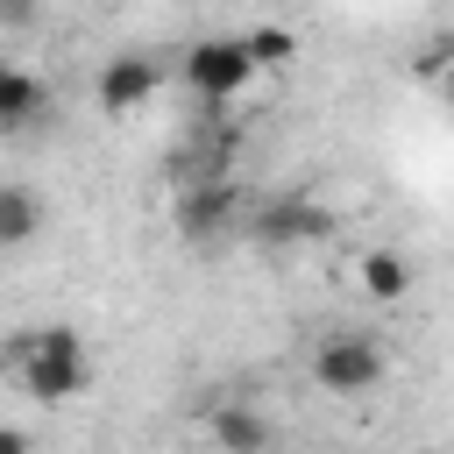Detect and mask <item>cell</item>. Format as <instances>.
<instances>
[{
	"label": "cell",
	"mask_w": 454,
	"mask_h": 454,
	"mask_svg": "<svg viewBox=\"0 0 454 454\" xmlns=\"http://www.w3.org/2000/svg\"><path fill=\"white\" fill-rule=\"evenodd\" d=\"M213 440L227 454H255V447H270V419H255L248 404H220L213 411Z\"/></svg>",
	"instance_id": "9"
},
{
	"label": "cell",
	"mask_w": 454,
	"mask_h": 454,
	"mask_svg": "<svg viewBox=\"0 0 454 454\" xmlns=\"http://www.w3.org/2000/svg\"><path fill=\"white\" fill-rule=\"evenodd\" d=\"M362 291H369L376 305H397V298L411 291V262L390 255V248H369V255H362Z\"/></svg>",
	"instance_id": "8"
},
{
	"label": "cell",
	"mask_w": 454,
	"mask_h": 454,
	"mask_svg": "<svg viewBox=\"0 0 454 454\" xmlns=\"http://www.w3.org/2000/svg\"><path fill=\"white\" fill-rule=\"evenodd\" d=\"M156 85H163V71H156L149 57H114V64L99 71V106H106V114H135Z\"/></svg>",
	"instance_id": "6"
},
{
	"label": "cell",
	"mask_w": 454,
	"mask_h": 454,
	"mask_svg": "<svg viewBox=\"0 0 454 454\" xmlns=\"http://www.w3.org/2000/svg\"><path fill=\"white\" fill-rule=\"evenodd\" d=\"M333 227L340 220L326 206H312V199H277V206L255 213V241H270V248H305V241H326Z\"/></svg>",
	"instance_id": "5"
},
{
	"label": "cell",
	"mask_w": 454,
	"mask_h": 454,
	"mask_svg": "<svg viewBox=\"0 0 454 454\" xmlns=\"http://www.w3.org/2000/svg\"><path fill=\"white\" fill-rule=\"evenodd\" d=\"M35 114H43V85H35V71L7 64V71H0V128H28Z\"/></svg>",
	"instance_id": "7"
},
{
	"label": "cell",
	"mask_w": 454,
	"mask_h": 454,
	"mask_svg": "<svg viewBox=\"0 0 454 454\" xmlns=\"http://www.w3.org/2000/svg\"><path fill=\"white\" fill-rule=\"evenodd\" d=\"M248 50H255L262 71H284V64L298 57V35H291V28H248Z\"/></svg>",
	"instance_id": "11"
},
{
	"label": "cell",
	"mask_w": 454,
	"mask_h": 454,
	"mask_svg": "<svg viewBox=\"0 0 454 454\" xmlns=\"http://www.w3.org/2000/svg\"><path fill=\"white\" fill-rule=\"evenodd\" d=\"M312 383L333 390V397L376 390V383H383V348H376V333H326V340L312 348Z\"/></svg>",
	"instance_id": "3"
},
{
	"label": "cell",
	"mask_w": 454,
	"mask_h": 454,
	"mask_svg": "<svg viewBox=\"0 0 454 454\" xmlns=\"http://www.w3.org/2000/svg\"><path fill=\"white\" fill-rule=\"evenodd\" d=\"M447 106H454V64H447Z\"/></svg>",
	"instance_id": "13"
},
{
	"label": "cell",
	"mask_w": 454,
	"mask_h": 454,
	"mask_svg": "<svg viewBox=\"0 0 454 454\" xmlns=\"http://www.w3.org/2000/svg\"><path fill=\"white\" fill-rule=\"evenodd\" d=\"M0 21H7V28H28V21H35V0H0Z\"/></svg>",
	"instance_id": "12"
},
{
	"label": "cell",
	"mask_w": 454,
	"mask_h": 454,
	"mask_svg": "<svg viewBox=\"0 0 454 454\" xmlns=\"http://www.w3.org/2000/svg\"><path fill=\"white\" fill-rule=\"evenodd\" d=\"M241 220V192L227 184V177H192L184 192H177V234L184 241H213V234H227Z\"/></svg>",
	"instance_id": "4"
},
{
	"label": "cell",
	"mask_w": 454,
	"mask_h": 454,
	"mask_svg": "<svg viewBox=\"0 0 454 454\" xmlns=\"http://www.w3.org/2000/svg\"><path fill=\"white\" fill-rule=\"evenodd\" d=\"M35 227H43V206H35V192L7 184V192H0V241H7V248H21V241H35Z\"/></svg>",
	"instance_id": "10"
},
{
	"label": "cell",
	"mask_w": 454,
	"mask_h": 454,
	"mask_svg": "<svg viewBox=\"0 0 454 454\" xmlns=\"http://www.w3.org/2000/svg\"><path fill=\"white\" fill-rule=\"evenodd\" d=\"M7 376L28 390V397H43V404H64V397H78L85 390V340L71 333V326H43V333H14L7 340Z\"/></svg>",
	"instance_id": "1"
},
{
	"label": "cell",
	"mask_w": 454,
	"mask_h": 454,
	"mask_svg": "<svg viewBox=\"0 0 454 454\" xmlns=\"http://www.w3.org/2000/svg\"><path fill=\"white\" fill-rule=\"evenodd\" d=\"M255 71H262V64H255L248 35H206V43H192V50H184V78H192V92H199V99H213V106H227Z\"/></svg>",
	"instance_id": "2"
}]
</instances>
